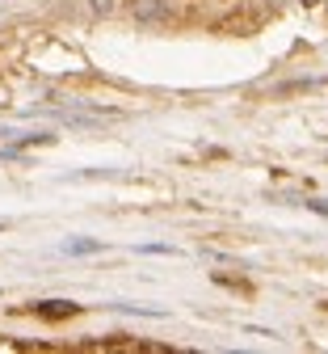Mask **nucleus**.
<instances>
[{
    "instance_id": "4",
    "label": "nucleus",
    "mask_w": 328,
    "mask_h": 354,
    "mask_svg": "<svg viewBox=\"0 0 328 354\" xmlns=\"http://www.w3.org/2000/svg\"><path fill=\"white\" fill-rule=\"evenodd\" d=\"M88 9H93V13H97V17H106V13L114 9V0H88Z\"/></svg>"
},
{
    "instance_id": "1",
    "label": "nucleus",
    "mask_w": 328,
    "mask_h": 354,
    "mask_svg": "<svg viewBox=\"0 0 328 354\" xmlns=\"http://www.w3.org/2000/svg\"><path fill=\"white\" fill-rule=\"evenodd\" d=\"M164 13H168V9L160 5V0H139V5H135V17H139V21H160Z\"/></svg>"
},
{
    "instance_id": "3",
    "label": "nucleus",
    "mask_w": 328,
    "mask_h": 354,
    "mask_svg": "<svg viewBox=\"0 0 328 354\" xmlns=\"http://www.w3.org/2000/svg\"><path fill=\"white\" fill-rule=\"evenodd\" d=\"M97 241H68V253H97Z\"/></svg>"
},
{
    "instance_id": "2",
    "label": "nucleus",
    "mask_w": 328,
    "mask_h": 354,
    "mask_svg": "<svg viewBox=\"0 0 328 354\" xmlns=\"http://www.w3.org/2000/svg\"><path fill=\"white\" fill-rule=\"evenodd\" d=\"M38 317H76V304H64V299L38 304Z\"/></svg>"
},
{
    "instance_id": "5",
    "label": "nucleus",
    "mask_w": 328,
    "mask_h": 354,
    "mask_svg": "<svg viewBox=\"0 0 328 354\" xmlns=\"http://www.w3.org/2000/svg\"><path fill=\"white\" fill-rule=\"evenodd\" d=\"M311 211H320V215H328V203H307Z\"/></svg>"
}]
</instances>
